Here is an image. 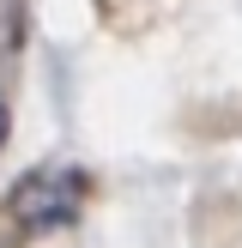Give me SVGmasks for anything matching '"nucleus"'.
<instances>
[{
    "instance_id": "obj_1",
    "label": "nucleus",
    "mask_w": 242,
    "mask_h": 248,
    "mask_svg": "<svg viewBox=\"0 0 242 248\" xmlns=\"http://www.w3.org/2000/svg\"><path fill=\"white\" fill-rule=\"evenodd\" d=\"M85 206V176L79 170H30L18 188L6 194V218L18 230H67Z\"/></svg>"
},
{
    "instance_id": "obj_2",
    "label": "nucleus",
    "mask_w": 242,
    "mask_h": 248,
    "mask_svg": "<svg viewBox=\"0 0 242 248\" xmlns=\"http://www.w3.org/2000/svg\"><path fill=\"white\" fill-rule=\"evenodd\" d=\"M0 145H6V103H0Z\"/></svg>"
}]
</instances>
